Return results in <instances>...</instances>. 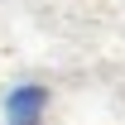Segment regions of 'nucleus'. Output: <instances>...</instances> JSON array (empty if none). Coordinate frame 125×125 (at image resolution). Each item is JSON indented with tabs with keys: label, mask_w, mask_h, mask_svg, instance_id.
<instances>
[{
	"label": "nucleus",
	"mask_w": 125,
	"mask_h": 125,
	"mask_svg": "<svg viewBox=\"0 0 125 125\" xmlns=\"http://www.w3.org/2000/svg\"><path fill=\"white\" fill-rule=\"evenodd\" d=\"M0 115H5V125H43V115H48V87L43 82H19V87H10L5 101H0Z\"/></svg>",
	"instance_id": "f257e3e1"
}]
</instances>
